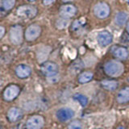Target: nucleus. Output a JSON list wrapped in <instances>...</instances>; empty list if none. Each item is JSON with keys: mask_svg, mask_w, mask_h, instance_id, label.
Returning <instances> with one entry per match:
<instances>
[{"mask_svg": "<svg viewBox=\"0 0 129 129\" xmlns=\"http://www.w3.org/2000/svg\"><path fill=\"white\" fill-rule=\"evenodd\" d=\"M104 70L106 74L111 77H118L123 72V66L119 61L111 60L106 63L104 66Z\"/></svg>", "mask_w": 129, "mask_h": 129, "instance_id": "f257e3e1", "label": "nucleus"}, {"mask_svg": "<svg viewBox=\"0 0 129 129\" xmlns=\"http://www.w3.org/2000/svg\"><path fill=\"white\" fill-rule=\"evenodd\" d=\"M37 14V9L34 6L23 5L17 9V15L24 19H32Z\"/></svg>", "mask_w": 129, "mask_h": 129, "instance_id": "f03ea898", "label": "nucleus"}, {"mask_svg": "<svg viewBox=\"0 0 129 129\" xmlns=\"http://www.w3.org/2000/svg\"><path fill=\"white\" fill-rule=\"evenodd\" d=\"M10 40L12 44L19 45L22 43L23 40V30L19 25H15L11 27L10 30Z\"/></svg>", "mask_w": 129, "mask_h": 129, "instance_id": "7ed1b4c3", "label": "nucleus"}, {"mask_svg": "<svg viewBox=\"0 0 129 129\" xmlns=\"http://www.w3.org/2000/svg\"><path fill=\"white\" fill-rule=\"evenodd\" d=\"M94 13L99 19H105L110 14V7L106 3H99L95 5Z\"/></svg>", "mask_w": 129, "mask_h": 129, "instance_id": "20e7f679", "label": "nucleus"}, {"mask_svg": "<svg viewBox=\"0 0 129 129\" xmlns=\"http://www.w3.org/2000/svg\"><path fill=\"white\" fill-rule=\"evenodd\" d=\"M41 71L44 75L47 76V78H49V77L57 75L58 66L53 62H45L42 64Z\"/></svg>", "mask_w": 129, "mask_h": 129, "instance_id": "39448f33", "label": "nucleus"}, {"mask_svg": "<svg viewBox=\"0 0 129 129\" xmlns=\"http://www.w3.org/2000/svg\"><path fill=\"white\" fill-rule=\"evenodd\" d=\"M40 27L36 25V24H31L27 28L25 31V38L28 41H33L40 34Z\"/></svg>", "mask_w": 129, "mask_h": 129, "instance_id": "423d86ee", "label": "nucleus"}, {"mask_svg": "<svg viewBox=\"0 0 129 129\" xmlns=\"http://www.w3.org/2000/svg\"><path fill=\"white\" fill-rule=\"evenodd\" d=\"M74 116V111L68 107L60 108L56 112V117L61 122H66V121L71 119Z\"/></svg>", "mask_w": 129, "mask_h": 129, "instance_id": "0eeeda50", "label": "nucleus"}, {"mask_svg": "<svg viewBox=\"0 0 129 129\" xmlns=\"http://www.w3.org/2000/svg\"><path fill=\"white\" fill-rule=\"evenodd\" d=\"M44 119L40 115L32 116L27 120V129H40L43 127Z\"/></svg>", "mask_w": 129, "mask_h": 129, "instance_id": "6e6552de", "label": "nucleus"}, {"mask_svg": "<svg viewBox=\"0 0 129 129\" xmlns=\"http://www.w3.org/2000/svg\"><path fill=\"white\" fill-rule=\"evenodd\" d=\"M112 35L108 31H101L98 36V42L101 46H107L112 42Z\"/></svg>", "mask_w": 129, "mask_h": 129, "instance_id": "1a4fd4ad", "label": "nucleus"}, {"mask_svg": "<svg viewBox=\"0 0 129 129\" xmlns=\"http://www.w3.org/2000/svg\"><path fill=\"white\" fill-rule=\"evenodd\" d=\"M19 89L16 86H8L3 93L4 99L7 101H11L15 99L17 95L19 94Z\"/></svg>", "mask_w": 129, "mask_h": 129, "instance_id": "9d476101", "label": "nucleus"}, {"mask_svg": "<svg viewBox=\"0 0 129 129\" xmlns=\"http://www.w3.org/2000/svg\"><path fill=\"white\" fill-rule=\"evenodd\" d=\"M77 9L74 5H64L62 6L60 9V15L64 18H71L76 14Z\"/></svg>", "mask_w": 129, "mask_h": 129, "instance_id": "9b49d317", "label": "nucleus"}, {"mask_svg": "<svg viewBox=\"0 0 129 129\" xmlns=\"http://www.w3.org/2000/svg\"><path fill=\"white\" fill-rule=\"evenodd\" d=\"M15 73L19 78H25L31 74V69L26 64H19L15 69Z\"/></svg>", "mask_w": 129, "mask_h": 129, "instance_id": "f8f14e48", "label": "nucleus"}, {"mask_svg": "<svg viewBox=\"0 0 129 129\" xmlns=\"http://www.w3.org/2000/svg\"><path fill=\"white\" fill-rule=\"evenodd\" d=\"M117 101L119 103H125L129 101V87H125L121 90L117 95Z\"/></svg>", "mask_w": 129, "mask_h": 129, "instance_id": "ddd939ff", "label": "nucleus"}, {"mask_svg": "<svg viewBox=\"0 0 129 129\" xmlns=\"http://www.w3.org/2000/svg\"><path fill=\"white\" fill-rule=\"evenodd\" d=\"M20 116H21V111H20L19 109L13 107L9 110L7 113V118L11 122H15V121H17Z\"/></svg>", "mask_w": 129, "mask_h": 129, "instance_id": "4468645a", "label": "nucleus"}, {"mask_svg": "<svg viewBox=\"0 0 129 129\" xmlns=\"http://www.w3.org/2000/svg\"><path fill=\"white\" fill-rule=\"evenodd\" d=\"M113 53L115 57L124 60L126 59L128 56V52L127 50V48H125L123 47H117L115 48V50L113 51Z\"/></svg>", "mask_w": 129, "mask_h": 129, "instance_id": "2eb2a0df", "label": "nucleus"}, {"mask_svg": "<svg viewBox=\"0 0 129 129\" xmlns=\"http://www.w3.org/2000/svg\"><path fill=\"white\" fill-rule=\"evenodd\" d=\"M127 19V15L125 12H119L115 16V23L118 24L119 26H123L125 24Z\"/></svg>", "mask_w": 129, "mask_h": 129, "instance_id": "dca6fc26", "label": "nucleus"}, {"mask_svg": "<svg viewBox=\"0 0 129 129\" xmlns=\"http://www.w3.org/2000/svg\"><path fill=\"white\" fill-rule=\"evenodd\" d=\"M102 86L103 88L108 90H114L118 86V83L115 81H110V80H104L102 82Z\"/></svg>", "mask_w": 129, "mask_h": 129, "instance_id": "f3484780", "label": "nucleus"}, {"mask_svg": "<svg viewBox=\"0 0 129 129\" xmlns=\"http://www.w3.org/2000/svg\"><path fill=\"white\" fill-rule=\"evenodd\" d=\"M15 4V0H2L1 2V8L2 11H9Z\"/></svg>", "mask_w": 129, "mask_h": 129, "instance_id": "a211bd4d", "label": "nucleus"}, {"mask_svg": "<svg viewBox=\"0 0 129 129\" xmlns=\"http://www.w3.org/2000/svg\"><path fill=\"white\" fill-rule=\"evenodd\" d=\"M93 78V74L90 72H84L78 77V81L80 83H86Z\"/></svg>", "mask_w": 129, "mask_h": 129, "instance_id": "6ab92c4d", "label": "nucleus"}, {"mask_svg": "<svg viewBox=\"0 0 129 129\" xmlns=\"http://www.w3.org/2000/svg\"><path fill=\"white\" fill-rule=\"evenodd\" d=\"M74 99L76 101H78V102L81 105H82V107H86V105H87L88 99H87V98L85 95H82V94H76L74 96Z\"/></svg>", "mask_w": 129, "mask_h": 129, "instance_id": "aec40b11", "label": "nucleus"}, {"mask_svg": "<svg viewBox=\"0 0 129 129\" xmlns=\"http://www.w3.org/2000/svg\"><path fill=\"white\" fill-rule=\"evenodd\" d=\"M68 129H82V125L78 121H74L69 125Z\"/></svg>", "mask_w": 129, "mask_h": 129, "instance_id": "412c9836", "label": "nucleus"}, {"mask_svg": "<svg viewBox=\"0 0 129 129\" xmlns=\"http://www.w3.org/2000/svg\"><path fill=\"white\" fill-rule=\"evenodd\" d=\"M68 24V21L67 20H59V21H57V23H56V26H57L59 28H64V27H66Z\"/></svg>", "mask_w": 129, "mask_h": 129, "instance_id": "4be33fe9", "label": "nucleus"}, {"mask_svg": "<svg viewBox=\"0 0 129 129\" xmlns=\"http://www.w3.org/2000/svg\"><path fill=\"white\" fill-rule=\"evenodd\" d=\"M81 27V23L78 20H75V21L73 23V25H72V27L74 30H78V28Z\"/></svg>", "mask_w": 129, "mask_h": 129, "instance_id": "5701e85b", "label": "nucleus"}, {"mask_svg": "<svg viewBox=\"0 0 129 129\" xmlns=\"http://www.w3.org/2000/svg\"><path fill=\"white\" fill-rule=\"evenodd\" d=\"M58 79H59V77H57V75H55V76L48 78V80L50 82H57Z\"/></svg>", "mask_w": 129, "mask_h": 129, "instance_id": "b1692460", "label": "nucleus"}, {"mask_svg": "<svg viewBox=\"0 0 129 129\" xmlns=\"http://www.w3.org/2000/svg\"><path fill=\"white\" fill-rule=\"evenodd\" d=\"M55 1V0H43V3H44V5H49V4H51L52 3H53Z\"/></svg>", "mask_w": 129, "mask_h": 129, "instance_id": "393cba45", "label": "nucleus"}, {"mask_svg": "<svg viewBox=\"0 0 129 129\" xmlns=\"http://www.w3.org/2000/svg\"><path fill=\"white\" fill-rule=\"evenodd\" d=\"M0 30H1V33H0V38H2L3 35H4V32H5V30H4V27H0Z\"/></svg>", "mask_w": 129, "mask_h": 129, "instance_id": "a878e982", "label": "nucleus"}, {"mask_svg": "<svg viewBox=\"0 0 129 129\" xmlns=\"http://www.w3.org/2000/svg\"><path fill=\"white\" fill-rule=\"evenodd\" d=\"M126 28H127V31L129 33V20H128L127 23V27Z\"/></svg>", "mask_w": 129, "mask_h": 129, "instance_id": "bb28decb", "label": "nucleus"}, {"mask_svg": "<svg viewBox=\"0 0 129 129\" xmlns=\"http://www.w3.org/2000/svg\"><path fill=\"white\" fill-rule=\"evenodd\" d=\"M63 2H70V1H72V0H62Z\"/></svg>", "mask_w": 129, "mask_h": 129, "instance_id": "cd10ccee", "label": "nucleus"}, {"mask_svg": "<svg viewBox=\"0 0 129 129\" xmlns=\"http://www.w3.org/2000/svg\"><path fill=\"white\" fill-rule=\"evenodd\" d=\"M117 129H125V128H124L123 127H119L117 128Z\"/></svg>", "mask_w": 129, "mask_h": 129, "instance_id": "c85d7f7f", "label": "nucleus"}, {"mask_svg": "<svg viewBox=\"0 0 129 129\" xmlns=\"http://www.w3.org/2000/svg\"><path fill=\"white\" fill-rule=\"evenodd\" d=\"M126 1H127V3L129 4V0H126Z\"/></svg>", "mask_w": 129, "mask_h": 129, "instance_id": "c756f323", "label": "nucleus"}, {"mask_svg": "<svg viewBox=\"0 0 129 129\" xmlns=\"http://www.w3.org/2000/svg\"><path fill=\"white\" fill-rule=\"evenodd\" d=\"M29 1H31V2H33V1H35V0H29Z\"/></svg>", "mask_w": 129, "mask_h": 129, "instance_id": "7c9ffc66", "label": "nucleus"}, {"mask_svg": "<svg viewBox=\"0 0 129 129\" xmlns=\"http://www.w3.org/2000/svg\"><path fill=\"white\" fill-rule=\"evenodd\" d=\"M128 80H129V79H128Z\"/></svg>", "mask_w": 129, "mask_h": 129, "instance_id": "2f4dec72", "label": "nucleus"}]
</instances>
